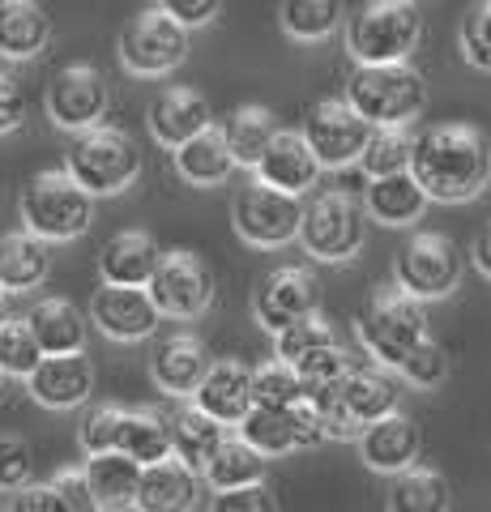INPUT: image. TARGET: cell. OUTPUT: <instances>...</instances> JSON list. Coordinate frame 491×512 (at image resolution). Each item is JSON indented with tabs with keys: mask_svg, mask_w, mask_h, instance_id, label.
<instances>
[{
	"mask_svg": "<svg viewBox=\"0 0 491 512\" xmlns=\"http://www.w3.org/2000/svg\"><path fill=\"white\" fill-rule=\"evenodd\" d=\"M410 180L427 201L462 205L491 184V141L479 124L445 120L432 124L410 146Z\"/></svg>",
	"mask_w": 491,
	"mask_h": 512,
	"instance_id": "6da1fadb",
	"label": "cell"
},
{
	"mask_svg": "<svg viewBox=\"0 0 491 512\" xmlns=\"http://www.w3.org/2000/svg\"><path fill=\"white\" fill-rule=\"evenodd\" d=\"M398 380L380 367H351L342 380L321 384V389H304V402L316 410L325 436L359 440L363 427L380 423L385 414L398 410Z\"/></svg>",
	"mask_w": 491,
	"mask_h": 512,
	"instance_id": "7a4b0ae2",
	"label": "cell"
},
{
	"mask_svg": "<svg viewBox=\"0 0 491 512\" xmlns=\"http://www.w3.org/2000/svg\"><path fill=\"white\" fill-rule=\"evenodd\" d=\"M346 107L368 128H406L427 103V82L415 64H359L346 82Z\"/></svg>",
	"mask_w": 491,
	"mask_h": 512,
	"instance_id": "3957f363",
	"label": "cell"
},
{
	"mask_svg": "<svg viewBox=\"0 0 491 512\" xmlns=\"http://www.w3.org/2000/svg\"><path fill=\"white\" fill-rule=\"evenodd\" d=\"M423 35V9L410 0H372L346 22V52L355 64H406Z\"/></svg>",
	"mask_w": 491,
	"mask_h": 512,
	"instance_id": "277c9868",
	"label": "cell"
},
{
	"mask_svg": "<svg viewBox=\"0 0 491 512\" xmlns=\"http://www.w3.org/2000/svg\"><path fill=\"white\" fill-rule=\"evenodd\" d=\"M65 175L86 197H116L141 175V150L124 128H90L69 146Z\"/></svg>",
	"mask_w": 491,
	"mask_h": 512,
	"instance_id": "5b68a950",
	"label": "cell"
},
{
	"mask_svg": "<svg viewBox=\"0 0 491 512\" xmlns=\"http://www.w3.org/2000/svg\"><path fill=\"white\" fill-rule=\"evenodd\" d=\"M22 222L43 244H69L94 222V201L65 171H39L22 188Z\"/></svg>",
	"mask_w": 491,
	"mask_h": 512,
	"instance_id": "8992f818",
	"label": "cell"
},
{
	"mask_svg": "<svg viewBox=\"0 0 491 512\" xmlns=\"http://www.w3.org/2000/svg\"><path fill=\"white\" fill-rule=\"evenodd\" d=\"M359 342L380 367L398 372L410 350L427 342V308L402 295L398 286H385V291H376L372 308L359 320Z\"/></svg>",
	"mask_w": 491,
	"mask_h": 512,
	"instance_id": "52a82bcc",
	"label": "cell"
},
{
	"mask_svg": "<svg viewBox=\"0 0 491 512\" xmlns=\"http://www.w3.org/2000/svg\"><path fill=\"white\" fill-rule=\"evenodd\" d=\"M363 205L351 192H321L304 205V218H299V244L312 261H329L342 265L351 261L355 252H363Z\"/></svg>",
	"mask_w": 491,
	"mask_h": 512,
	"instance_id": "ba28073f",
	"label": "cell"
},
{
	"mask_svg": "<svg viewBox=\"0 0 491 512\" xmlns=\"http://www.w3.org/2000/svg\"><path fill=\"white\" fill-rule=\"evenodd\" d=\"M398 291L410 295L415 303H432V299H449L462 282V252L449 235L440 231H419L406 239V248L398 252Z\"/></svg>",
	"mask_w": 491,
	"mask_h": 512,
	"instance_id": "9c48e42d",
	"label": "cell"
},
{
	"mask_svg": "<svg viewBox=\"0 0 491 512\" xmlns=\"http://www.w3.org/2000/svg\"><path fill=\"white\" fill-rule=\"evenodd\" d=\"M158 316L193 320L214 303V269L188 248H171L158 256V269L146 286Z\"/></svg>",
	"mask_w": 491,
	"mask_h": 512,
	"instance_id": "30bf717a",
	"label": "cell"
},
{
	"mask_svg": "<svg viewBox=\"0 0 491 512\" xmlns=\"http://www.w3.org/2000/svg\"><path fill=\"white\" fill-rule=\"evenodd\" d=\"M299 218H304V201L274 192L265 184H244L231 201V227L252 248H282L299 235Z\"/></svg>",
	"mask_w": 491,
	"mask_h": 512,
	"instance_id": "8fae6325",
	"label": "cell"
},
{
	"mask_svg": "<svg viewBox=\"0 0 491 512\" xmlns=\"http://www.w3.org/2000/svg\"><path fill=\"white\" fill-rule=\"evenodd\" d=\"M184 56H188V30L171 22L163 5L141 9L120 35V64L137 77H163L180 69Z\"/></svg>",
	"mask_w": 491,
	"mask_h": 512,
	"instance_id": "7c38bea8",
	"label": "cell"
},
{
	"mask_svg": "<svg viewBox=\"0 0 491 512\" xmlns=\"http://www.w3.org/2000/svg\"><path fill=\"white\" fill-rule=\"evenodd\" d=\"M299 137L312 150V158L325 167H351L359 163L363 146H368L372 128L363 124L342 99H316L304 111V124H299Z\"/></svg>",
	"mask_w": 491,
	"mask_h": 512,
	"instance_id": "4fadbf2b",
	"label": "cell"
},
{
	"mask_svg": "<svg viewBox=\"0 0 491 512\" xmlns=\"http://www.w3.org/2000/svg\"><path fill=\"white\" fill-rule=\"evenodd\" d=\"M43 103H47V116H52L56 128H69V133L82 137L103 124L112 94H107V82L94 64H65V69H56V77L47 82Z\"/></svg>",
	"mask_w": 491,
	"mask_h": 512,
	"instance_id": "5bb4252c",
	"label": "cell"
},
{
	"mask_svg": "<svg viewBox=\"0 0 491 512\" xmlns=\"http://www.w3.org/2000/svg\"><path fill=\"white\" fill-rule=\"evenodd\" d=\"M252 308H257L261 329L282 333L295 320L316 316V308H321V282L304 265H278L274 274L261 278L257 295H252Z\"/></svg>",
	"mask_w": 491,
	"mask_h": 512,
	"instance_id": "9a60e30c",
	"label": "cell"
},
{
	"mask_svg": "<svg viewBox=\"0 0 491 512\" xmlns=\"http://www.w3.org/2000/svg\"><path fill=\"white\" fill-rule=\"evenodd\" d=\"M355 444H359V457H363V466H368V470L398 478V474H406L419 461L423 436H419V423L410 419L406 410H393L380 423L363 427Z\"/></svg>",
	"mask_w": 491,
	"mask_h": 512,
	"instance_id": "2e32d148",
	"label": "cell"
},
{
	"mask_svg": "<svg viewBox=\"0 0 491 512\" xmlns=\"http://www.w3.org/2000/svg\"><path fill=\"white\" fill-rule=\"evenodd\" d=\"M90 320L112 342H146L163 316H158L146 291H133V286H99V291L90 295Z\"/></svg>",
	"mask_w": 491,
	"mask_h": 512,
	"instance_id": "e0dca14e",
	"label": "cell"
},
{
	"mask_svg": "<svg viewBox=\"0 0 491 512\" xmlns=\"http://www.w3.org/2000/svg\"><path fill=\"white\" fill-rule=\"evenodd\" d=\"M193 406L218 427H240L244 414L252 410V367L240 359L210 363V372L193 393Z\"/></svg>",
	"mask_w": 491,
	"mask_h": 512,
	"instance_id": "ac0fdd59",
	"label": "cell"
},
{
	"mask_svg": "<svg viewBox=\"0 0 491 512\" xmlns=\"http://www.w3.org/2000/svg\"><path fill=\"white\" fill-rule=\"evenodd\" d=\"M252 171H257V184L287 192L295 201L321 180V163L312 158V150L304 146V137H299L295 128H278L274 141H269L265 154H261V163Z\"/></svg>",
	"mask_w": 491,
	"mask_h": 512,
	"instance_id": "d6986e66",
	"label": "cell"
},
{
	"mask_svg": "<svg viewBox=\"0 0 491 512\" xmlns=\"http://www.w3.org/2000/svg\"><path fill=\"white\" fill-rule=\"evenodd\" d=\"M210 124H214L210 99L193 86H171L150 103V133H154L158 146H167L171 154H176L184 141L205 133Z\"/></svg>",
	"mask_w": 491,
	"mask_h": 512,
	"instance_id": "ffe728a7",
	"label": "cell"
},
{
	"mask_svg": "<svg viewBox=\"0 0 491 512\" xmlns=\"http://www.w3.org/2000/svg\"><path fill=\"white\" fill-rule=\"evenodd\" d=\"M210 350H205L201 338H193V333H171V338H163L154 346L150 355V376L163 393L171 397H193L197 384L205 380V372H210Z\"/></svg>",
	"mask_w": 491,
	"mask_h": 512,
	"instance_id": "44dd1931",
	"label": "cell"
},
{
	"mask_svg": "<svg viewBox=\"0 0 491 512\" xmlns=\"http://www.w3.org/2000/svg\"><path fill=\"white\" fill-rule=\"evenodd\" d=\"M26 389L47 410H73L94 393V363L86 355H56L43 359L26 376Z\"/></svg>",
	"mask_w": 491,
	"mask_h": 512,
	"instance_id": "7402d4cb",
	"label": "cell"
},
{
	"mask_svg": "<svg viewBox=\"0 0 491 512\" xmlns=\"http://www.w3.org/2000/svg\"><path fill=\"white\" fill-rule=\"evenodd\" d=\"M158 244L150 231H116L107 244L99 248V278L103 286H133L146 291L154 269H158Z\"/></svg>",
	"mask_w": 491,
	"mask_h": 512,
	"instance_id": "603a6c76",
	"label": "cell"
},
{
	"mask_svg": "<svg viewBox=\"0 0 491 512\" xmlns=\"http://www.w3.org/2000/svg\"><path fill=\"white\" fill-rule=\"evenodd\" d=\"M22 320H26V329L35 333V342H39V350H43V359H56V355H82V346H86V316L77 312V303L60 299V295L39 299Z\"/></svg>",
	"mask_w": 491,
	"mask_h": 512,
	"instance_id": "cb8c5ba5",
	"label": "cell"
},
{
	"mask_svg": "<svg viewBox=\"0 0 491 512\" xmlns=\"http://www.w3.org/2000/svg\"><path fill=\"white\" fill-rule=\"evenodd\" d=\"M201 500V478L193 470H184L176 457L158 461V466L141 470L137 483V512H193Z\"/></svg>",
	"mask_w": 491,
	"mask_h": 512,
	"instance_id": "d4e9b609",
	"label": "cell"
},
{
	"mask_svg": "<svg viewBox=\"0 0 491 512\" xmlns=\"http://www.w3.org/2000/svg\"><path fill=\"white\" fill-rule=\"evenodd\" d=\"M116 453L129 457L133 466L150 470L158 461L171 457V427H167V414H158L150 406H137V410H124L120 414V431H116Z\"/></svg>",
	"mask_w": 491,
	"mask_h": 512,
	"instance_id": "484cf974",
	"label": "cell"
},
{
	"mask_svg": "<svg viewBox=\"0 0 491 512\" xmlns=\"http://www.w3.org/2000/svg\"><path fill=\"white\" fill-rule=\"evenodd\" d=\"M167 427H171V457H176L184 470H193L197 478L227 440V427L205 419L197 406H180L176 414H167Z\"/></svg>",
	"mask_w": 491,
	"mask_h": 512,
	"instance_id": "4316f807",
	"label": "cell"
},
{
	"mask_svg": "<svg viewBox=\"0 0 491 512\" xmlns=\"http://www.w3.org/2000/svg\"><path fill=\"white\" fill-rule=\"evenodd\" d=\"M52 39V18L35 0H0V56L30 60Z\"/></svg>",
	"mask_w": 491,
	"mask_h": 512,
	"instance_id": "83f0119b",
	"label": "cell"
},
{
	"mask_svg": "<svg viewBox=\"0 0 491 512\" xmlns=\"http://www.w3.org/2000/svg\"><path fill=\"white\" fill-rule=\"evenodd\" d=\"M359 205L380 227H410V222L423 218L427 197H423V188L410 180V171H402V175H389V180H368Z\"/></svg>",
	"mask_w": 491,
	"mask_h": 512,
	"instance_id": "f1b7e54d",
	"label": "cell"
},
{
	"mask_svg": "<svg viewBox=\"0 0 491 512\" xmlns=\"http://www.w3.org/2000/svg\"><path fill=\"white\" fill-rule=\"evenodd\" d=\"M52 269V244H43L30 231H9L0 235V286L9 291H35Z\"/></svg>",
	"mask_w": 491,
	"mask_h": 512,
	"instance_id": "f546056e",
	"label": "cell"
},
{
	"mask_svg": "<svg viewBox=\"0 0 491 512\" xmlns=\"http://www.w3.org/2000/svg\"><path fill=\"white\" fill-rule=\"evenodd\" d=\"M86 487L94 495L99 512H124L137 500V483H141V466H133L120 453H103V457H86Z\"/></svg>",
	"mask_w": 491,
	"mask_h": 512,
	"instance_id": "4dcf8cb0",
	"label": "cell"
},
{
	"mask_svg": "<svg viewBox=\"0 0 491 512\" xmlns=\"http://www.w3.org/2000/svg\"><path fill=\"white\" fill-rule=\"evenodd\" d=\"M176 171H180V180L188 184H197V188H214V184H223L227 175L235 171V158L227 150V141L223 133L210 124L205 133H197L193 141H184V146L176 150Z\"/></svg>",
	"mask_w": 491,
	"mask_h": 512,
	"instance_id": "1f68e13d",
	"label": "cell"
},
{
	"mask_svg": "<svg viewBox=\"0 0 491 512\" xmlns=\"http://www.w3.org/2000/svg\"><path fill=\"white\" fill-rule=\"evenodd\" d=\"M385 508L389 512H449L453 508V487L440 470L410 466L406 474H398L389 483Z\"/></svg>",
	"mask_w": 491,
	"mask_h": 512,
	"instance_id": "d6a6232c",
	"label": "cell"
},
{
	"mask_svg": "<svg viewBox=\"0 0 491 512\" xmlns=\"http://www.w3.org/2000/svg\"><path fill=\"white\" fill-rule=\"evenodd\" d=\"M218 133H223L227 150H231V158H235V167H257L261 154H265V146H269V141H274V133H278V120H274V111H269V107L248 103V107H235Z\"/></svg>",
	"mask_w": 491,
	"mask_h": 512,
	"instance_id": "836d02e7",
	"label": "cell"
},
{
	"mask_svg": "<svg viewBox=\"0 0 491 512\" xmlns=\"http://www.w3.org/2000/svg\"><path fill=\"white\" fill-rule=\"evenodd\" d=\"M201 478L214 491H240V487H252V483H265V457L252 453L244 440L227 436L223 448L210 457V466L201 470Z\"/></svg>",
	"mask_w": 491,
	"mask_h": 512,
	"instance_id": "e575fe53",
	"label": "cell"
},
{
	"mask_svg": "<svg viewBox=\"0 0 491 512\" xmlns=\"http://www.w3.org/2000/svg\"><path fill=\"white\" fill-rule=\"evenodd\" d=\"M235 440H244L252 453H261L265 461L269 457H287V453H295V448H299L291 410H257V406H252L244 414L240 436H235Z\"/></svg>",
	"mask_w": 491,
	"mask_h": 512,
	"instance_id": "d590c367",
	"label": "cell"
},
{
	"mask_svg": "<svg viewBox=\"0 0 491 512\" xmlns=\"http://www.w3.org/2000/svg\"><path fill=\"white\" fill-rule=\"evenodd\" d=\"M338 22H342L338 0H282L278 5V26L299 43H316L334 35Z\"/></svg>",
	"mask_w": 491,
	"mask_h": 512,
	"instance_id": "8d00e7d4",
	"label": "cell"
},
{
	"mask_svg": "<svg viewBox=\"0 0 491 512\" xmlns=\"http://www.w3.org/2000/svg\"><path fill=\"white\" fill-rule=\"evenodd\" d=\"M410 146H415V137L406 128H372L368 146L359 154L363 175L368 180H389V175L410 171Z\"/></svg>",
	"mask_w": 491,
	"mask_h": 512,
	"instance_id": "74e56055",
	"label": "cell"
},
{
	"mask_svg": "<svg viewBox=\"0 0 491 512\" xmlns=\"http://www.w3.org/2000/svg\"><path fill=\"white\" fill-rule=\"evenodd\" d=\"M304 402V384L287 363H261L252 367V406L257 410H295Z\"/></svg>",
	"mask_w": 491,
	"mask_h": 512,
	"instance_id": "f35d334b",
	"label": "cell"
},
{
	"mask_svg": "<svg viewBox=\"0 0 491 512\" xmlns=\"http://www.w3.org/2000/svg\"><path fill=\"white\" fill-rule=\"evenodd\" d=\"M325 346H338L334 338V325L325 316H308V320H295L291 329L274 333V350H278V363L295 367L299 359H308L312 350H325Z\"/></svg>",
	"mask_w": 491,
	"mask_h": 512,
	"instance_id": "ab89813d",
	"label": "cell"
},
{
	"mask_svg": "<svg viewBox=\"0 0 491 512\" xmlns=\"http://www.w3.org/2000/svg\"><path fill=\"white\" fill-rule=\"evenodd\" d=\"M43 363V350L35 342V333L26 329L22 316L0 320V372L5 376H30Z\"/></svg>",
	"mask_w": 491,
	"mask_h": 512,
	"instance_id": "60d3db41",
	"label": "cell"
},
{
	"mask_svg": "<svg viewBox=\"0 0 491 512\" xmlns=\"http://www.w3.org/2000/svg\"><path fill=\"white\" fill-rule=\"evenodd\" d=\"M398 376L410 384V389H436V384H445L449 376V355H445V346L440 342H419L415 350L406 355V363L398 367Z\"/></svg>",
	"mask_w": 491,
	"mask_h": 512,
	"instance_id": "b9f144b4",
	"label": "cell"
},
{
	"mask_svg": "<svg viewBox=\"0 0 491 512\" xmlns=\"http://www.w3.org/2000/svg\"><path fill=\"white\" fill-rule=\"evenodd\" d=\"M120 414H124V406H112V402H103V406L86 410L82 427H77V444H82V453H86V457H103V453H116V431H120Z\"/></svg>",
	"mask_w": 491,
	"mask_h": 512,
	"instance_id": "7bdbcfd3",
	"label": "cell"
},
{
	"mask_svg": "<svg viewBox=\"0 0 491 512\" xmlns=\"http://www.w3.org/2000/svg\"><path fill=\"white\" fill-rule=\"evenodd\" d=\"M355 367V359L346 355L342 346H325V350H312L308 359H299L291 372L299 376V384L304 389H321V384H334V380H342L346 372Z\"/></svg>",
	"mask_w": 491,
	"mask_h": 512,
	"instance_id": "ee69618b",
	"label": "cell"
},
{
	"mask_svg": "<svg viewBox=\"0 0 491 512\" xmlns=\"http://www.w3.org/2000/svg\"><path fill=\"white\" fill-rule=\"evenodd\" d=\"M35 474V453L18 436H0V491H22Z\"/></svg>",
	"mask_w": 491,
	"mask_h": 512,
	"instance_id": "f6af8a7d",
	"label": "cell"
},
{
	"mask_svg": "<svg viewBox=\"0 0 491 512\" xmlns=\"http://www.w3.org/2000/svg\"><path fill=\"white\" fill-rule=\"evenodd\" d=\"M210 512H278V495L269 483H252L240 491H214Z\"/></svg>",
	"mask_w": 491,
	"mask_h": 512,
	"instance_id": "bcb514c9",
	"label": "cell"
},
{
	"mask_svg": "<svg viewBox=\"0 0 491 512\" xmlns=\"http://www.w3.org/2000/svg\"><path fill=\"white\" fill-rule=\"evenodd\" d=\"M462 56H466V64H474V69L491 73V0L474 9V18L466 22V30H462Z\"/></svg>",
	"mask_w": 491,
	"mask_h": 512,
	"instance_id": "7dc6e473",
	"label": "cell"
},
{
	"mask_svg": "<svg viewBox=\"0 0 491 512\" xmlns=\"http://www.w3.org/2000/svg\"><path fill=\"white\" fill-rule=\"evenodd\" d=\"M52 491L60 495V504H65V512H99V504H94V495L86 487V474L82 470H60L52 478Z\"/></svg>",
	"mask_w": 491,
	"mask_h": 512,
	"instance_id": "c3c4849f",
	"label": "cell"
},
{
	"mask_svg": "<svg viewBox=\"0 0 491 512\" xmlns=\"http://www.w3.org/2000/svg\"><path fill=\"white\" fill-rule=\"evenodd\" d=\"M26 120V90L9 69H0V137L22 128Z\"/></svg>",
	"mask_w": 491,
	"mask_h": 512,
	"instance_id": "681fc988",
	"label": "cell"
},
{
	"mask_svg": "<svg viewBox=\"0 0 491 512\" xmlns=\"http://www.w3.org/2000/svg\"><path fill=\"white\" fill-rule=\"evenodd\" d=\"M163 13L180 30H197V26H210L218 13H223V5H218V0H167Z\"/></svg>",
	"mask_w": 491,
	"mask_h": 512,
	"instance_id": "f907efd6",
	"label": "cell"
},
{
	"mask_svg": "<svg viewBox=\"0 0 491 512\" xmlns=\"http://www.w3.org/2000/svg\"><path fill=\"white\" fill-rule=\"evenodd\" d=\"M9 512H65V504H60L52 483H26L22 491H13Z\"/></svg>",
	"mask_w": 491,
	"mask_h": 512,
	"instance_id": "816d5d0a",
	"label": "cell"
},
{
	"mask_svg": "<svg viewBox=\"0 0 491 512\" xmlns=\"http://www.w3.org/2000/svg\"><path fill=\"white\" fill-rule=\"evenodd\" d=\"M291 419H295V440H299V448H312V444L325 440V427H321V419H316V410H312L308 402H299V406L291 410Z\"/></svg>",
	"mask_w": 491,
	"mask_h": 512,
	"instance_id": "f5cc1de1",
	"label": "cell"
},
{
	"mask_svg": "<svg viewBox=\"0 0 491 512\" xmlns=\"http://www.w3.org/2000/svg\"><path fill=\"white\" fill-rule=\"evenodd\" d=\"M470 256H474V269H479L483 278H491V222L479 231V239H474V252Z\"/></svg>",
	"mask_w": 491,
	"mask_h": 512,
	"instance_id": "db71d44e",
	"label": "cell"
},
{
	"mask_svg": "<svg viewBox=\"0 0 491 512\" xmlns=\"http://www.w3.org/2000/svg\"><path fill=\"white\" fill-rule=\"evenodd\" d=\"M0 299H5V286H0Z\"/></svg>",
	"mask_w": 491,
	"mask_h": 512,
	"instance_id": "11a10c76",
	"label": "cell"
},
{
	"mask_svg": "<svg viewBox=\"0 0 491 512\" xmlns=\"http://www.w3.org/2000/svg\"><path fill=\"white\" fill-rule=\"evenodd\" d=\"M0 384H5V372H0Z\"/></svg>",
	"mask_w": 491,
	"mask_h": 512,
	"instance_id": "9f6ffc18",
	"label": "cell"
},
{
	"mask_svg": "<svg viewBox=\"0 0 491 512\" xmlns=\"http://www.w3.org/2000/svg\"><path fill=\"white\" fill-rule=\"evenodd\" d=\"M0 320H5V316H0Z\"/></svg>",
	"mask_w": 491,
	"mask_h": 512,
	"instance_id": "6f0895ef",
	"label": "cell"
}]
</instances>
